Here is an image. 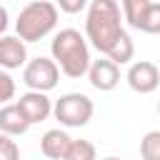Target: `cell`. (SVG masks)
Returning <instances> with one entry per match:
<instances>
[{
  "label": "cell",
  "instance_id": "cell-4",
  "mask_svg": "<svg viewBox=\"0 0 160 160\" xmlns=\"http://www.w3.org/2000/svg\"><path fill=\"white\" fill-rule=\"evenodd\" d=\"M95 105L85 92H65L52 102V115L65 128H82L92 120Z\"/></svg>",
  "mask_w": 160,
  "mask_h": 160
},
{
  "label": "cell",
  "instance_id": "cell-19",
  "mask_svg": "<svg viewBox=\"0 0 160 160\" xmlns=\"http://www.w3.org/2000/svg\"><path fill=\"white\" fill-rule=\"evenodd\" d=\"M55 5H58V10H62L68 15H78V12L88 10L90 0H55Z\"/></svg>",
  "mask_w": 160,
  "mask_h": 160
},
{
  "label": "cell",
  "instance_id": "cell-17",
  "mask_svg": "<svg viewBox=\"0 0 160 160\" xmlns=\"http://www.w3.org/2000/svg\"><path fill=\"white\" fill-rule=\"evenodd\" d=\"M0 160H20V148L12 140V135L0 132Z\"/></svg>",
  "mask_w": 160,
  "mask_h": 160
},
{
  "label": "cell",
  "instance_id": "cell-21",
  "mask_svg": "<svg viewBox=\"0 0 160 160\" xmlns=\"http://www.w3.org/2000/svg\"><path fill=\"white\" fill-rule=\"evenodd\" d=\"M102 160H120V158H115V155H110V158H102Z\"/></svg>",
  "mask_w": 160,
  "mask_h": 160
},
{
  "label": "cell",
  "instance_id": "cell-5",
  "mask_svg": "<svg viewBox=\"0 0 160 160\" xmlns=\"http://www.w3.org/2000/svg\"><path fill=\"white\" fill-rule=\"evenodd\" d=\"M22 82L28 85V90L50 92L60 82V68L52 58H32L22 68Z\"/></svg>",
  "mask_w": 160,
  "mask_h": 160
},
{
  "label": "cell",
  "instance_id": "cell-15",
  "mask_svg": "<svg viewBox=\"0 0 160 160\" xmlns=\"http://www.w3.org/2000/svg\"><path fill=\"white\" fill-rule=\"evenodd\" d=\"M140 158L142 160H160V130H150L140 140Z\"/></svg>",
  "mask_w": 160,
  "mask_h": 160
},
{
  "label": "cell",
  "instance_id": "cell-3",
  "mask_svg": "<svg viewBox=\"0 0 160 160\" xmlns=\"http://www.w3.org/2000/svg\"><path fill=\"white\" fill-rule=\"evenodd\" d=\"M58 25V5L50 0H32L28 2L15 20V32L25 42H38L48 38Z\"/></svg>",
  "mask_w": 160,
  "mask_h": 160
},
{
  "label": "cell",
  "instance_id": "cell-14",
  "mask_svg": "<svg viewBox=\"0 0 160 160\" xmlns=\"http://www.w3.org/2000/svg\"><path fill=\"white\" fill-rule=\"evenodd\" d=\"M65 160H98V150L90 140H72Z\"/></svg>",
  "mask_w": 160,
  "mask_h": 160
},
{
  "label": "cell",
  "instance_id": "cell-22",
  "mask_svg": "<svg viewBox=\"0 0 160 160\" xmlns=\"http://www.w3.org/2000/svg\"><path fill=\"white\" fill-rule=\"evenodd\" d=\"M158 115H160V100H158Z\"/></svg>",
  "mask_w": 160,
  "mask_h": 160
},
{
  "label": "cell",
  "instance_id": "cell-11",
  "mask_svg": "<svg viewBox=\"0 0 160 160\" xmlns=\"http://www.w3.org/2000/svg\"><path fill=\"white\" fill-rule=\"evenodd\" d=\"M28 128H30V122L25 120V115L20 112V108H18L15 102L0 108V132L18 138V135H25Z\"/></svg>",
  "mask_w": 160,
  "mask_h": 160
},
{
  "label": "cell",
  "instance_id": "cell-18",
  "mask_svg": "<svg viewBox=\"0 0 160 160\" xmlns=\"http://www.w3.org/2000/svg\"><path fill=\"white\" fill-rule=\"evenodd\" d=\"M15 80H12V75H10V70H2L0 68V105H5L8 100H12L15 98Z\"/></svg>",
  "mask_w": 160,
  "mask_h": 160
},
{
  "label": "cell",
  "instance_id": "cell-8",
  "mask_svg": "<svg viewBox=\"0 0 160 160\" xmlns=\"http://www.w3.org/2000/svg\"><path fill=\"white\" fill-rule=\"evenodd\" d=\"M88 80L95 90L100 92H110L118 88L120 82V65L112 62L110 58H100V60H92L90 62V70H88Z\"/></svg>",
  "mask_w": 160,
  "mask_h": 160
},
{
  "label": "cell",
  "instance_id": "cell-13",
  "mask_svg": "<svg viewBox=\"0 0 160 160\" xmlns=\"http://www.w3.org/2000/svg\"><path fill=\"white\" fill-rule=\"evenodd\" d=\"M132 55H135V42H132V38L128 35V30L118 38V42L110 48V52L105 55V58H110L112 62H118V65H128L130 60H132Z\"/></svg>",
  "mask_w": 160,
  "mask_h": 160
},
{
  "label": "cell",
  "instance_id": "cell-10",
  "mask_svg": "<svg viewBox=\"0 0 160 160\" xmlns=\"http://www.w3.org/2000/svg\"><path fill=\"white\" fill-rule=\"evenodd\" d=\"M70 142H72V138H70L62 128H52V130H48V132L40 138V152H42L48 160H65Z\"/></svg>",
  "mask_w": 160,
  "mask_h": 160
},
{
  "label": "cell",
  "instance_id": "cell-16",
  "mask_svg": "<svg viewBox=\"0 0 160 160\" xmlns=\"http://www.w3.org/2000/svg\"><path fill=\"white\" fill-rule=\"evenodd\" d=\"M140 32L160 35V2H150L148 12H145V20H142V25H140Z\"/></svg>",
  "mask_w": 160,
  "mask_h": 160
},
{
  "label": "cell",
  "instance_id": "cell-2",
  "mask_svg": "<svg viewBox=\"0 0 160 160\" xmlns=\"http://www.w3.org/2000/svg\"><path fill=\"white\" fill-rule=\"evenodd\" d=\"M50 55L52 60L58 62L60 72L72 78V80H80L82 75H88L90 70V42L85 35H80V30L75 28H65V30H58L50 40Z\"/></svg>",
  "mask_w": 160,
  "mask_h": 160
},
{
  "label": "cell",
  "instance_id": "cell-1",
  "mask_svg": "<svg viewBox=\"0 0 160 160\" xmlns=\"http://www.w3.org/2000/svg\"><path fill=\"white\" fill-rule=\"evenodd\" d=\"M122 8L118 0H90L88 18H85V38L100 52L108 55L118 38L125 32L122 28Z\"/></svg>",
  "mask_w": 160,
  "mask_h": 160
},
{
  "label": "cell",
  "instance_id": "cell-12",
  "mask_svg": "<svg viewBox=\"0 0 160 160\" xmlns=\"http://www.w3.org/2000/svg\"><path fill=\"white\" fill-rule=\"evenodd\" d=\"M152 0H120V8H122V18L128 20L130 28L140 30L142 20H145V12L150 8Z\"/></svg>",
  "mask_w": 160,
  "mask_h": 160
},
{
  "label": "cell",
  "instance_id": "cell-20",
  "mask_svg": "<svg viewBox=\"0 0 160 160\" xmlns=\"http://www.w3.org/2000/svg\"><path fill=\"white\" fill-rule=\"evenodd\" d=\"M8 25H10V15H8V8H2V5H0V35H5Z\"/></svg>",
  "mask_w": 160,
  "mask_h": 160
},
{
  "label": "cell",
  "instance_id": "cell-7",
  "mask_svg": "<svg viewBox=\"0 0 160 160\" xmlns=\"http://www.w3.org/2000/svg\"><path fill=\"white\" fill-rule=\"evenodd\" d=\"M20 108V112L25 115V120L30 125L35 122H42L52 115V100L48 98V92H40V90H28L20 95V100L15 102Z\"/></svg>",
  "mask_w": 160,
  "mask_h": 160
},
{
  "label": "cell",
  "instance_id": "cell-9",
  "mask_svg": "<svg viewBox=\"0 0 160 160\" xmlns=\"http://www.w3.org/2000/svg\"><path fill=\"white\" fill-rule=\"evenodd\" d=\"M28 62V42L18 35H0V68L18 70Z\"/></svg>",
  "mask_w": 160,
  "mask_h": 160
},
{
  "label": "cell",
  "instance_id": "cell-6",
  "mask_svg": "<svg viewBox=\"0 0 160 160\" xmlns=\"http://www.w3.org/2000/svg\"><path fill=\"white\" fill-rule=\"evenodd\" d=\"M125 80H128L130 90H135L140 95H150L160 85V70L150 60H138V62H130V68L125 72Z\"/></svg>",
  "mask_w": 160,
  "mask_h": 160
}]
</instances>
